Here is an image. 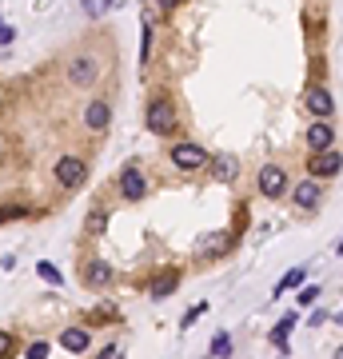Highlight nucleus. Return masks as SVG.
<instances>
[{"label":"nucleus","instance_id":"obj_1","mask_svg":"<svg viewBox=\"0 0 343 359\" xmlns=\"http://www.w3.org/2000/svg\"><path fill=\"white\" fill-rule=\"evenodd\" d=\"M144 120H148V128L156 132V136H168V132L176 128V108H172V100H152Z\"/></svg>","mask_w":343,"mask_h":359},{"label":"nucleus","instance_id":"obj_2","mask_svg":"<svg viewBox=\"0 0 343 359\" xmlns=\"http://www.w3.org/2000/svg\"><path fill=\"white\" fill-rule=\"evenodd\" d=\"M96 72H100V64H96V56H88V52L68 60V84L72 88H88V84L96 80Z\"/></svg>","mask_w":343,"mask_h":359},{"label":"nucleus","instance_id":"obj_3","mask_svg":"<svg viewBox=\"0 0 343 359\" xmlns=\"http://www.w3.org/2000/svg\"><path fill=\"white\" fill-rule=\"evenodd\" d=\"M256 180H260V192L263 196H272V200L288 196V188H292V184H288V172H283L279 164H263Z\"/></svg>","mask_w":343,"mask_h":359},{"label":"nucleus","instance_id":"obj_4","mask_svg":"<svg viewBox=\"0 0 343 359\" xmlns=\"http://www.w3.org/2000/svg\"><path fill=\"white\" fill-rule=\"evenodd\" d=\"M84 176H88V164L80 156H60L56 160V184L60 188H76V184H84Z\"/></svg>","mask_w":343,"mask_h":359},{"label":"nucleus","instance_id":"obj_5","mask_svg":"<svg viewBox=\"0 0 343 359\" xmlns=\"http://www.w3.org/2000/svg\"><path fill=\"white\" fill-rule=\"evenodd\" d=\"M340 168H343L340 152H319V156H311L308 160V176L311 180H327V176H340Z\"/></svg>","mask_w":343,"mask_h":359},{"label":"nucleus","instance_id":"obj_6","mask_svg":"<svg viewBox=\"0 0 343 359\" xmlns=\"http://www.w3.org/2000/svg\"><path fill=\"white\" fill-rule=\"evenodd\" d=\"M172 164L184 168V172H192V168H204V164H208V152L200 144H176L172 148Z\"/></svg>","mask_w":343,"mask_h":359},{"label":"nucleus","instance_id":"obj_7","mask_svg":"<svg viewBox=\"0 0 343 359\" xmlns=\"http://www.w3.org/2000/svg\"><path fill=\"white\" fill-rule=\"evenodd\" d=\"M60 347H64V351H72V356L88 351V347H92V335H88V327H64V331H60Z\"/></svg>","mask_w":343,"mask_h":359},{"label":"nucleus","instance_id":"obj_8","mask_svg":"<svg viewBox=\"0 0 343 359\" xmlns=\"http://www.w3.org/2000/svg\"><path fill=\"white\" fill-rule=\"evenodd\" d=\"M120 192H124V200H140L148 192V180L140 176V168H124L120 172Z\"/></svg>","mask_w":343,"mask_h":359},{"label":"nucleus","instance_id":"obj_9","mask_svg":"<svg viewBox=\"0 0 343 359\" xmlns=\"http://www.w3.org/2000/svg\"><path fill=\"white\" fill-rule=\"evenodd\" d=\"M108 120H112V108H108L104 100H92V104L84 108V124H88L92 132H104L108 128Z\"/></svg>","mask_w":343,"mask_h":359},{"label":"nucleus","instance_id":"obj_10","mask_svg":"<svg viewBox=\"0 0 343 359\" xmlns=\"http://www.w3.org/2000/svg\"><path fill=\"white\" fill-rule=\"evenodd\" d=\"M331 140H335V128H331V124H308V148L315 152V156L327 152Z\"/></svg>","mask_w":343,"mask_h":359},{"label":"nucleus","instance_id":"obj_11","mask_svg":"<svg viewBox=\"0 0 343 359\" xmlns=\"http://www.w3.org/2000/svg\"><path fill=\"white\" fill-rule=\"evenodd\" d=\"M84 283H92V288H108V283H112V263L92 260L88 268H84Z\"/></svg>","mask_w":343,"mask_h":359},{"label":"nucleus","instance_id":"obj_12","mask_svg":"<svg viewBox=\"0 0 343 359\" xmlns=\"http://www.w3.org/2000/svg\"><path fill=\"white\" fill-rule=\"evenodd\" d=\"M331 108H335V100H331L327 88H311L308 92V112L311 116H331Z\"/></svg>","mask_w":343,"mask_h":359},{"label":"nucleus","instance_id":"obj_13","mask_svg":"<svg viewBox=\"0 0 343 359\" xmlns=\"http://www.w3.org/2000/svg\"><path fill=\"white\" fill-rule=\"evenodd\" d=\"M236 172H240V160H236V156H216L212 160V180H220V184L236 180Z\"/></svg>","mask_w":343,"mask_h":359},{"label":"nucleus","instance_id":"obj_14","mask_svg":"<svg viewBox=\"0 0 343 359\" xmlns=\"http://www.w3.org/2000/svg\"><path fill=\"white\" fill-rule=\"evenodd\" d=\"M295 204H299V208H315V204H319V188H315V180H304V184H295Z\"/></svg>","mask_w":343,"mask_h":359},{"label":"nucleus","instance_id":"obj_15","mask_svg":"<svg viewBox=\"0 0 343 359\" xmlns=\"http://www.w3.org/2000/svg\"><path fill=\"white\" fill-rule=\"evenodd\" d=\"M140 28H144V33H140V60L148 64V56H152V28H156V17H152L148 8H144V20H140Z\"/></svg>","mask_w":343,"mask_h":359},{"label":"nucleus","instance_id":"obj_16","mask_svg":"<svg viewBox=\"0 0 343 359\" xmlns=\"http://www.w3.org/2000/svg\"><path fill=\"white\" fill-rule=\"evenodd\" d=\"M304 276H308V268H292V272H288V276H283V279H279V283H276V292H272V295L295 292V288H299V283H304Z\"/></svg>","mask_w":343,"mask_h":359},{"label":"nucleus","instance_id":"obj_17","mask_svg":"<svg viewBox=\"0 0 343 359\" xmlns=\"http://www.w3.org/2000/svg\"><path fill=\"white\" fill-rule=\"evenodd\" d=\"M176 283H180V272H164V276L156 279V288H152V299H164V295L172 292Z\"/></svg>","mask_w":343,"mask_h":359},{"label":"nucleus","instance_id":"obj_18","mask_svg":"<svg viewBox=\"0 0 343 359\" xmlns=\"http://www.w3.org/2000/svg\"><path fill=\"white\" fill-rule=\"evenodd\" d=\"M212 356L216 359H228L231 356V335H228V331H220V335L212 340Z\"/></svg>","mask_w":343,"mask_h":359},{"label":"nucleus","instance_id":"obj_19","mask_svg":"<svg viewBox=\"0 0 343 359\" xmlns=\"http://www.w3.org/2000/svg\"><path fill=\"white\" fill-rule=\"evenodd\" d=\"M36 272H40V279H49V283H64L60 268H56V263H49V260H40V263H36Z\"/></svg>","mask_w":343,"mask_h":359},{"label":"nucleus","instance_id":"obj_20","mask_svg":"<svg viewBox=\"0 0 343 359\" xmlns=\"http://www.w3.org/2000/svg\"><path fill=\"white\" fill-rule=\"evenodd\" d=\"M49 347H52V343L36 340V343H28V351H24V356H28V359H49Z\"/></svg>","mask_w":343,"mask_h":359},{"label":"nucleus","instance_id":"obj_21","mask_svg":"<svg viewBox=\"0 0 343 359\" xmlns=\"http://www.w3.org/2000/svg\"><path fill=\"white\" fill-rule=\"evenodd\" d=\"M204 311H208V304H196V308H192V311H188V315H184V319H180V327H184V331H188V327L196 324V319H200V315H204Z\"/></svg>","mask_w":343,"mask_h":359},{"label":"nucleus","instance_id":"obj_22","mask_svg":"<svg viewBox=\"0 0 343 359\" xmlns=\"http://www.w3.org/2000/svg\"><path fill=\"white\" fill-rule=\"evenodd\" d=\"M319 299V288H299V304L308 308V304H315Z\"/></svg>","mask_w":343,"mask_h":359},{"label":"nucleus","instance_id":"obj_23","mask_svg":"<svg viewBox=\"0 0 343 359\" xmlns=\"http://www.w3.org/2000/svg\"><path fill=\"white\" fill-rule=\"evenodd\" d=\"M8 220H24V208H0V224H8Z\"/></svg>","mask_w":343,"mask_h":359},{"label":"nucleus","instance_id":"obj_24","mask_svg":"<svg viewBox=\"0 0 343 359\" xmlns=\"http://www.w3.org/2000/svg\"><path fill=\"white\" fill-rule=\"evenodd\" d=\"M12 36H17V28H12V24H4V20H0V44H12Z\"/></svg>","mask_w":343,"mask_h":359},{"label":"nucleus","instance_id":"obj_25","mask_svg":"<svg viewBox=\"0 0 343 359\" xmlns=\"http://www.w3.org/2000/svg\"><path fill=\"white\" fill-rule=\"evenodd\" d=\"M84 4V12H88V17H100V12H104V4H100V0H80Z\"/></svg>","mask_w":343,"mask_h":359},{"label":"nucleus","instance_id":"obj_26","mask_svg":"<svg viewBox=\"0 0 343 359\" xmlns=\"http://www.w3.org/2000/svg\"><path fill=\"white\" fill-rule=\"evenodd\" d=\"M228 244V236H224V231H220V236H212V240H208V247H212V252H220V247Z\"/></svg>","mask_w":343,"mask_h":359},{"label":"nucleus","instance_id":"obj_27","mask_svg":"<svg viewBox=\"0 0 343 359\" xmlns=\"http://www.w3.org/2000/svg\"><path fill=\"white\" fill-rule=\"evenodd\" d=\"M8 347H12V335H8V331H0V356H4Z\"/></svg>","mask_w":343,"mask_h":359},{"label":"nucleus","instance_id":"obj_28","mask_svg":"<svg viewBox=\"0 0 343 359\" xmlns=\"http://www.w3.org/2000/svg\"><path fill=\"white\" fill-rule=\"evenodd\" d=\"M96 359H120V356H116V343H108V347H104V351H100Z\"/></svg>","mask_w":343,"mask_h":359},{"label":"nucleus","instance_id":"obj_29","mask_svg":"<svg viewBox=\"0 0 343 359\" xmlns=\"http://www.w3.org/2000/svg\"><path fill=\"white\" fill-rule=\"evenodd\" d=\"M156 4H160V8H176V4H180V0H156Z\"/></svg>","mask_w":343,"mask_h":359},{"label":"nucleus","instance_id":"obj_30","mask_svg":"<svg viewBox=\"0 0 343 359\" xmlns=\"http://www.w3.org/2000/svg\"><path fill=\"white\" fill-rule=\"evenodd\" d=\"M100 4H104V8H108V4H116V0H100Z\"/></svg>","mask_w":343,"mask_h":359},{"label":"nucleus","instance_id":"obj_31","mask_svg":"<svg viewBox=\"0 0 343 359\" xmlns=\"http://www.w3.org/2000/svg\"><path fill=\"white\" fill-rule=\"evenodd\" d=\"M335 252H340V256H343V240H340V247H335Z\"/></svg>","mask_w":343,"mask_h":359}]
</instances>
